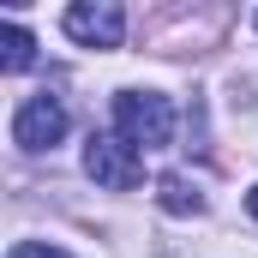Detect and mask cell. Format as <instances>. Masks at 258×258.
<instances>
[{
    "label": "cell",
    "mask_w": 258,
    "mask_h": 258,
    "mask_svg": "<svg viewBox=\"0 0 258 258\" xmlns=\"http://www.w3.org/2000/svg\"><path fill=\"white\" fill-rule=\"evenodd\" d=\"M6 258H72V252H66V246H48V240H18Z\"/></svg>",
    "instance_id": "7"
},
{
    "label": "cell",
    "mask_w": 258,
    "mask_h": 258,
    "mask_svg": "<svg viewBox=\"0 0 258 258\" xmlns=\"http://www.w3.org/2000/svg\"><path fill=\"white\" fill-rule=\"evenodd\" d=\"M156 204H162L168 216H198V210H204V192H198L186 174H162V180H156Z\"/></svg>",
    "instance_id": "5"
},
{
    "label": "cell",
    "mask_w": 258,
    "mask_h": 258,
    "mask_svg": "<svg viewBox=\"0 0 258 258\" xmlns=\"http://www.w3.org/2000/svg\"><path fill=\"white\" fill-rule=\"evenodd\" d=\"M60 30L72 36V42H84V48H120L126 12H120L114 0H78V6L60 12Z\"/></svg>",
    "instance_id": "3"
},
{
    "label": "cell",
    "mask_w": 258,
    "mask_h": 258,
    "mask_svg": "<svg viewBox=\"0 0 258 258\" xmlns=\"http://www.w3.org/2000/svg\"><path fill=\"white\" fill-rule=\"evenodd\" d=\"M30 60H36V36H30L18 18H6V24H0V66H6V72H24Z\"/></svg>",
    "instance_id": "6"
},
{
    "label": "cell",
    "mask_w": 258,
    "mask_h": 258,
    "mask_svg": "<svg viewBox=\"0 0 258 258\" xmlns=\"http://www.w3.org/2000/svg\"><path fill=\"white\" fill-rule=\"evenodd\" d=\"M246 210H252V216H258V186H252V192H246Z\"/></svg>",
    "instance_id": "8"
},
{
    "label": "cell",
    "mask_w": 258,
    "mask_h": 258,
    "mask_svg": "<svg viewBox=\"0 0 258 258\" xmlns=\"http://www.w3.org/2000/svg\"><path fill=\"white\" fill-rule=\"evenodd\" d=\"M84 174H90L96 186H108V192H132L138 174H144V162H138V150H132L120 132H90V144H84Z\"/></svg>",
    "instance_id": "2"
},
{
    "label": "cell",
    "mask_w": 258,
    "mask_h": 258,
    "mask_svg": "<svg viewBox=\"0 0 258 258\" xmlns=\"http://www.w3.org/2000/svg\"><path fill=\"white\" fill-rule=\"evenodd\" d=\"M66 138V102L60 96H24L18 102V114H12V144H24V150H54Z\"/></svg>",
    "instance_id": "4"
},
{
    "label": "cell",
    "mask_w": 258,
    "mask_h": 258,
    "mask_svg": "<svg viewBox=\"0 0 258 258\" xmlns=\"http://www.w3.org/2000/svg\"><path fill=\"white\" fill-rule=\"evenodd\" d=\"M114 132L132 150H162L174 138V102L156 90H120L114 96Z\"/></svg>",
    "instance_id": "1"
}]
</instances>
